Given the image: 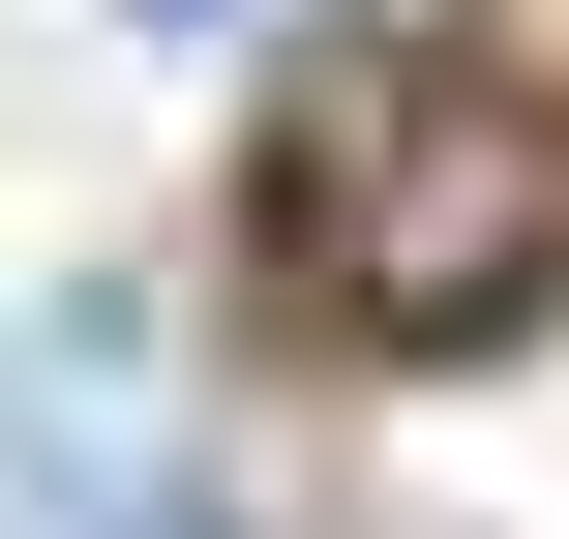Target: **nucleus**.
<instances>
[{"mask_svg": "<svg viewBox=\"0 0 569 539\" xmlns=\"http://www.w3.org/2000/svg\"><path fill=\"white\" fill-rule=\"evenodd\" d=\"M270 240H300L330 330L450 360V330H510V300L569 270V180H540V120H510L480 60H330L300 150H270Z\"/></svg>", "mask_w": 569, "mask_h": 539, "instance_id": "nucleus-1", "label": "nucleus"}, {"mask_svg": "<svg viewBox=\"0 0 569 539\" xmlns=\"http://www.w3.org/2000/svg\"><path fill=\"white\" fill-rule=\"evenodd\" d=\"M120 30H180V60H210V30H240V0H120Z\"/></svg>", "mask_w": 569, "mask_h": 539, "instance_id": "nucleus-2", "label": "nucleus"}]
</instances>
